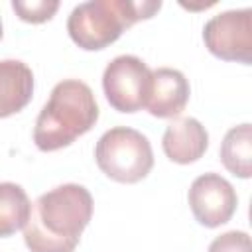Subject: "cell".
Listing matches in <instances>:
<instances>
[{
  "label": "cell",
  "mask_w": 252,
  "mask_h": 252,
  "mask_svg": "<svg viewBox=\"0 0 252 252\" xmlns=\"http://www.w3.org/2000/svg\"><path fill=\"white\" fill-rule=\"evenodd\" d=\"M93 217V195L79 183H63L39 195L24 230L30 252H73Z\"/></svg>",
  "instance_id": "1"
},
{
  "label": "cell",
  "mask_w": 252,
  "mask_h": 252,
  "mask_svg": "<svg viewBox=\"0 0 252 252\" xmlns=\"http://www.w3.org/2000/svg\"><path fill=\"white\" fill-rule=\"evenodd\" d=\"M98 120V104L91 87L79 79L59 81L37 114L33 142L41 152H55L87 134Z\"/></svg>",
  "instance_id": "2"
},
{
  "label": "cell",
  "mask_w": 252,
  "mask_h": 252,
  "mask_svg": "<svg viewBox=\"0 0 252 252\" xmlns=\"http://www.w3.org/2000/svg\"><path fill=\"white\" fill-rule=\"evenodd\" d=\"M161 8L159 0H89L77 4L67 18L69 37L87 51L114 43L126 28L152 18Z\"/></svg>",
  "instance_id": "3"
},
{
  "label": "cell",
  "mask_w": 252,
  "mask_h": 252,
  "mask_svg": "<svg viewBox=\"0 0 252 252\" xmlns=\"http://www.w3.org/2000/svg\"><path fill=\"white\" fill-rule=\"evenodd\" d=\"M94 159L98 169L118 183H138L154 167L150 140L128 126L106 130L94 146Z\"/></svg>",
  "instance_id": "4"
},
{
  "label": "cell",
  "mask_w": 252,
  "mask_h": 252,
  "mask_svg": "<svg viewBox=\"0 0 252 252\" xmlns=\"http://www.w3.org/2000/svg\"><path fill=\"white\" fill-rule=\"evenodd\" d=\"M102 91L114 110L138 112L150 98L152 69L136 55H118L104 67Z\"/></svg>",
  "instance_id": "5"
},
{
  "label": "cell",
  "mask_w": 252,
  "mask_h": 252,
  "mask_svg": "<svg viewBox=\"0 0 252 252\" xmlns=\"http://www.w3.org/2000/svg\"><path fill=\"white\" fill-rule=\"evenodd\" d=\"M207 49L222 61L252 63V10H224L203 28Z\"/></svg>",
  "instance_id": "6"
},
{
  "label": "cell",
  "mask_w": 252,
  "mask_h": 252,
  "mask_svg": "<svg viewBox=\"0 0 252 252\" xmlns=\"http://www.w3.org/2000/svg\"><path fill=\"white\" fill-rule=\"evenodd\" d=\"M187 199L195 220L207 228H217L228 222L238 205V197L230 181L213 171L193 179Z\"/></svg>",
  "instance_id": "7"
},
{
  "label": "cell",
  "mask_w": 252,
  "mask_h": 252,
  "mask_svg": "<svg viewBox=\"0 0 252 252\" xmlns=\"http://www.w3.org/2000/svg\"><path fill=\"white\" fill-rule=\"evenodd\" d=\"M189 93V81L179 69L159 67L152 71V91L146 108L152 116L175 118L185 110Z\"/></svg>",
  "instance_id": "8"
},
{
  "label": "cell",
  "mask_w": 252,
  "mask_h": 252,
  "mask_svg": "<svg viewBox=\"0 0 252 252\" xmlns=\"http://www.w3.org/2000/svg\"><path fill=\"white\" fill-rule=\"evenodd\" d=\"M161 148L165 156L175 163H193L209 148V134L205 126L191 116L175 118L163 132Z\"/></svg>",
  "instance_id": "9"
},
{
  "label": "cell",
  "mask_w": 252,
  "mask_h": 252,
  "mask_svg": "<svg viewBox=\"0 0 252 252\" xmlns=\"http://www.w3.org/2000/svg\"><path fill=\"white\" fill-rule=\"evenodd\" d=\"M33 94V73L20 59L0 61V118L20 112Z\"/></svg>",
  "instance_id": "10"
},
{
  "label": "cell",
  "mask_w": 252,
  "mask_h": 252,
  "mask_svg": "<svg viewBox=\"0 0 252 252\" xmlns=\"http://www.w3.org/2000/svg\"><path fill=\"white\" fill-rule=\"evenodd\" d=\"M220 161L236 177L252 175V126L248 122L232 126L220 144Z\"/></svg>",
  "instance_id": "11"
},
{
  "label": "cell",
  "mask_w": 252,
  "mask_h": 252,
  "mask_svg": "<svg viewBox=\"0 0 252 252\" xmlns=\"http://www.w3.org/2000/svg\"><path fill=\"white\" fill-rule=\"evenodd\" d=\"M32 203L22 185L12 181L0 183V238L22 230L30 219Z\"/></svg>",
  "instance_id": "12"
},
{
  "label": "cell",
  "mask_w": 252,
  "mask_h": 252,
  "mask_svg": "<svg viewBox=\"0 0 252 252\" xmlns=\"http://www.w3.org/2000/svg\"><path fill=\"white\" fill-rule=\"evenodd\" d=\"M14 12L20 16V20L30 24H41L53 18V14L59 10L57 0H12Z\"/></svg>",
  "instance_id": "13"
},
{
  "label": "cell",
  "mask_w": 252,
  "mask_h": 252,
  "mask_svg": "<svg viewBox=\"0 0 252 252\" xmlns=\"http://www.w3.org/2000/svg\"><path fill=\"white\" fill-rule=\"evenodd\" d=\"M209 252H252L250 236L244 230H228L209 244Z\"/></svg>",
  "instance_id": "14"
},
{
  "label": "cell",
  "mask_w": 252,
  "mask_h": 252,
  "mask_svg": "<svg viewBox=\"0 0 252 252\" xmlns=\"http://www.w3.org/2000/svg\"><path fill=\"white\" fill-rule=\"evenodd\" d=\"M0 39H2V22H0Z\"/></svg>",
  "instance_id": "15"
}]
</instances>
